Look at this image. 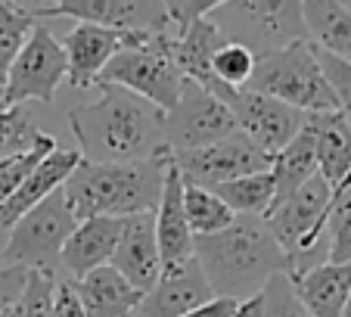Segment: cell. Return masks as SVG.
<instances>
[{"label":"cell","mask_w":351,"mask_h":317,"mask_svg":"<svg viewBox=\"0 0 351 317\" xmlns=\"http://www.w3.org/2000/svg\"><path fill=\"white\" fill-rule=\"evenodd\" d=\"M99 99L69 109V128L78 140L81 158L87 162H140L162 152L165 143V113L149 99L119 84L99 81Z\"/></svg>","instance_id":"1"},{"label":"cell","mask_w":351,"mask_h":317,"mask_svg":"<svg viewBox=\"0 0 351 317\" xmlns=\"http://www.w3.org/2000/svg\"><path fill=\"white\" fill-rule=\"evenodd\" d=\"M193 255L215 296L252 298L277 274H289V258L267 231L265 218L237 215L230 227L193 237Z\"/></svg>","instance_id":"2"},{"label":"cell","mask_w":351,"mask_h":317,"mask_svg":"<svg viewBox=\"0 0 351 317\" xmlns=\"http://www.w3.org/2000/svg\"><path fill=\"white\" fill-rule=\"evenodd\" d=\"M168 172V152L140 162H87L78 158L62 193L75 221L84 218H131L156 211Z\"/></svg>","instance_id":"3"},{"label":"cell","mask_w":351,"mask_h":317,"mask_svg":"<svg viewBox=\"0 0 351 317\" xmlns=\"http://www.w3.org/2000/svg\"><path fill=\"white\" fill-rule=\"evenodd\" d=\"M245 87L267 93L298 113H336L339 109L336 97L320 72L317 47L311 40H295L283 50L258 56Z\"/></svg>","instance_id":"4"},{"label":"cell","mask_w":351,"mask_h":317,"mask_svg":"<svg viewBox=\"0 0 351 317\" xmlns=\"http://www.w3.org/2000/svg\"><path fill=\"white\" fill-rule=\"evenodd\" d=\"M208 19L224 34V40L243 44L255 56L308 40L302 0H227Z\"/></svg>","instance_id":"5"},{"label":"cell","mask_w":351,"mask_h":317,"mask_svg":"<svg viewBox=\"0 0 351 317\" xmlns=\"http://www.w3.org/2000/svg\"><path fill=\"white\" fill-rule=\"evenodd\" d=\"M103 84H119L137 97L149 99L162 113L174 109L184 87L178 62L171 53V34H149L134 47H125L109 60V66L99 75ZM97 81V84H99Z\"/></svg>","instance_id":"6"},{"label":"cell","mask_w":351,"mask_h":317,"mask_svg":"<svg viewBox=\"0 0 351 317\" xmlns=\"http://www.w3.org/2000/svg\"><path fill=\"white\" fill-rule=\"evenodd\" d=\"M75 227L78 221H75L66 193L60 187L10 227V239L3 246V264H25L28 271L53 274L62 246L72 237Z\"/></svg>","instance_id":"7"},{"label":"cell","mask_w":351,"mask_h":317,"mask_svg":"<svg viewBox=\"0 0 351 317\" xmlns=\"http://www.w3.org/2000/svg\"><path fill=\"white\" fill-rule=\"evenodd\" d=\"M66 50L53 38V32L38 22L7 69V78H3L7 103H32V99L34 103H53L56 87L66 81Z\"/></svg>","instance_id":"8"},{"label":"cell","mask_w":351,"mask_h":317,"mask_svg":"<svg viewBox=\"0 0 351 317\" xmlns=\"http://www.w3.org/2000/svg\"><path fill=\"white\" fill-rule=\"evenodd\" d=\"M237 131L239 125L233 119L230 106L193 81H184L174 109L165 113V143L171 152L218 143Z\"/></svg>","instance_id":"9"},{"label":"cell","mask_w":351,"mask_h":317,"mask_svg":"<svg viewBox=\"0 0 351 317\" xmlns=\"http://www.w3.org/2000/svg\"><path fill=\"white\" fill-rule=\"evenodd\" d=\"M171 162L186 184L206 187V190H215L218 184L245 178V174L271 172V156L261 146H255L243 131L199 150L171 152Z\"/></svg>","instance_id":"10"},{"label":"cell","mask_w":351,"mask_h":317,"mask_svg":"<svg viewBox=\"0 0 351 317\" xmlns=\"http://www.w3.org/2000/svg\"><path fill=\"white\" fill-rule=\"evenodd\" d=\"M34 16L40 19H78L90 25L137 34H171L165 0H44Z\"/></svg>","instance_id":"11"},{"label":"cell","mask_w":351,"mask_h":317,"mask_svg":"<svg viewBox=\"0 0 351 317\" xmlns=\"http://www.w3.org/2000/svg\"><path fill=\"white\" fill-rule=\"evenodd\" d=\"M230 113L237 119L239 131L255 146H261L271 158L302 131V125L308 119V113H298L292 106L280 103V99L267 97V93L249 91V87L237 91V97L230 99Z\"/></svg>","instance_id":"12"},{"label":"cell","mask_w":351,"mask_h":317,"mask_svg":"<svg viewBox=\"0 0 351 317\" xmlns=\"http://www.w3.org/2000/svg\"><path fill=\"white\" fill-rule=\"evenodd\" d=\"M149 34H137V32H115V28H103V25H90V22H78L66 38L60 40L66 50V62H69V84L87 91L97 87L103 69L109 66L119 50L134 47L140 40H146Z\"/></svg>","instance_id":"13"},{"label":"cell","mask_w":351,"mask_h":317,"mask_svg":"<svg viewBox=\"0 0 351 317\" xmlns=\"http://www.w3.org/2000/svg\"><path fill=\"white\" fill-rule=\"evenodd\" d=\"M212 296V286L193 255L178 268H165L159 274L153 290H146L140 305L134 308V317H184Z\"/></svg>","instance_id":"14"},{"label":"cell","mask_w":351,"mask_h":317,"mask_svg":"<svg viewBox=\"0 0 351 317\" xmlns=\"http://www.w3.org/2000/svg\"><path fill=\"white\" fill-rule=\"evenodd\" d=\"M109 264H112L134 290H140V292L153 290V283L162 274L159 243H156V211H143V215L121 218L119 246H115Z\"/></svg>","instance_id":"15"},{"label":"cell","mask_w":351,"mask_h":317,"mask_svg":"<svg viewBox=\"0 0 351 317\" xmlns=\"http://www.w3.org/2000/svg\"><path fill=\"white\" fill-rule=\"evenodd\" d=\"M221 44H224V34L215 28L212 19H199L193 25H186L184 32L171 34V53H174V62H178L180 75L186 81H193V84L206 87L208 93H215L218 99H224L230 106L237 91L224 87L212 72V56Z\"/></svg>","instance_id":"16"},{"label":"cell","mask_w":351,"mask_h":317,"mask_svg":"<svg viewBox=\"0 0 351 317\" xmlns=\"http://www.w3.org/2000/svg\"><path fill=\"white\" fill-rule=\"evenodd\" d=\"M156 243H159L162 271L165 268H178L186 258H193V231L184 215V178L174 168L171 152H168L162 199H159V209H156Z\"/></svg>","instance_id":"17"},{"label":"cell","mask_w":351,"mask_h":317,"mask_svg":"<svg viewBox=\"0 0 351 317\" xmlns=\"http://www.w3.org/2000/svg\"><path fill=\"white\" fill-rule=\"evenodd\" d=\"M78 158H81L78 150H60V146H56L53 152H47L38 165L28 172V178L22 180L19 190L0 205V227H13L28 209H34V205L44 202L53 190H60L69 174L75 172Z\"/></svg>","instance_id":"18"},{"label":"cell","mask_w":351,"mask_h":317,"mask_svg":"<svg viewBox=\"0 0 351 317\" xmlns=\"http://www.w3.org/2000/svg\"><path fill=\"white\" fill-rule=\"evenodd\" d=\"M121 218H84L72 231V237L62 246L60 261L66 264V271L72 277H84V274L97 271L103 264L112 261V252L119 246Z\"/></svg>","instance_id":"19"},{"label":"cell","mask_w":351,"mask_h":317,"mask_svg":"<svg viewBox=\"0 0 351 317\" xmlns=\"http://www.w3.org/2000/svg\"><path fill=\"white\" fill-rule=\"evenodd\" d=\"M317 174L332 187V196L351 174V121L342 113H311Z\"/></svg>","instance_id":"20"},{"label":"cell","mask_w":351,"mask_h":317,"mask_svg":"<svg viewBox=\"0 0 351 317\" xmlns=\"http://www.w3.org/2000/svg\"><path fill=\"white\" fill-rule=\"evenodd\" d=\"M292 290L311 317H342V308L351 296V264L324 261L292 277Z\"/></svg>","instance_id":"21"},{"label":"cell","mask_w":351,"mask_h":317,"mask_svg":"<svg viewBox=\"0 0 351 317\" xmlns=\"http://www.w3.org/2000/svg\"><path fill=\"white\" fill-rule=\"evenodd\" d=\"M75 292L81 298L84 317H128L143 298V292L134 290L112 264H103L97 271L84 274L75 283Z\"/></svg>","instance_id":"22"},{"label":"cell","mask_w":351,"mask_h":317,"mask_svg":"<svg viewBox=\"0 0 351 317\" xmlns=\"http://www.w3.org/2000/svg\"><path fill=\"white\" fill-rule=\"evenodd\" d=\"M271 174H274V202L286 199L289 193H295L298 187L311 180L317 174V150H314V125H311V113H308L305 125L277 156L271 158Z\"/></svg>","instance_id":"23"},{"label":"cell","mask_w":351,"mask_h":317,"mask_svg":"<svg viewBox=\"0 0 351 317\" xmlns=\"http://www.w3.org/2000/svg\"><path fill=\"white\" fill-rule=\"evenodd\" d=\"M308 40L317 50L351 62V13L336 0H302Z\"/></svg>","instance_id":"24"},{"label":"cell","mask_w":351,"mask_h":317,"mask_svg":"<svg viewBox=\"0 0 351 317\" xmlns=\"http://www.w3.org/2000/svg\"><path fill=\"white\" fill-rule=\"evenodd\" d=\"M215 196L233 211V215H252V218H265L267 209L274 205V174L261 172V174H245V178L227 180V184L215 187Z\"/></svg>","instance_id":"25"},{"label":"cell","mask_w":351,"mask_h":317,"mask_svg":"<svg viewBox=\"0 0 351 317\" xmlns=\"http://www.w3.org/2000/svg\"><path fill=\"white\" fill-rule=\"evenodd\" d=\"M239 317H311L298 302L289 274L271 277L252 298L239 305Z\"/></svg>","instance_id":"26"},{"label":"cell","mask_w":351,"mask_h":317,"mask_svg":"<svg viewBox=\"0 0 351 317\" xmlns=\"http://www.w3.org/2000/svg\"><path fill=\"white\" fill-rule=\"evenodd\" d=\"M184 215H186V224H190L193 237L218 233V231H224V227H230L233 218H237L212 190L186 184V180H184Z\"/></svg>","instance_id":"27"},{"label":"cell","mask_w":351,"mask_h":317,"mask_svg":"<svg viewBox=\"0 0 351 317\" xmlns=\"http://www.w3.org/2000/svg\"><path fill=\"white\" fill-rule=\"evenodd\" d=\"M34 25H38L34 10L22 7L19 0H0V84H3L10 62L16 60V53L25 44Z\"/></svg>","instance_id":"28"},{"label":"cell","mask_w":351,"mask_h":317,"mask_svg":"<svg viewBox=\"0 0 351 317\" xmlns=\"http://www.w3.org/2000/svg\"><path fill=\"white\" fill-rule=\"evenodd\" d=\"M40 128L34 125V115L25 103H10L0 109V162L16 158L38 143Z\"/></svg>","instance_id":"29"},{"label":"cell","mask_w":351,"mask_h":317,"mask_svg":"<svg viewBox=\"0 0 351 317\" xmlns=\"http://www.w3.org/2000/svg\"><path fill=\"white\" fill-rule=\"evenodd\" d=\"M326 261L351 264V187L332 196L326 215Z\"/></svg>","instance_id":"30"},{"label":"cell","mask_w":351,"mask_h":317,"mask_svg":"<svg viewBox=\"0 0 351 317\" xmlns=\"http://www.w3.org/2000/svg\"><path fill=\"white\" fill-rule=\"evenodd\" d=\"M255 62H258V56L252 50H245L243 44H233V40H224L212 56V72L224 87L239 91V87L249 84V78L255 72Z\"/></svg>","instance_id":"31"},{"label":"cell","mask_w":351,"mask_h":317,"mask_svg":"<svg viewBox=\"0 0 351 317\" xmlns=\"http://www.w3.org/2000/svg\"><path fill=\"white\" fill-rule=\"evenodd\" d=\"M53 150H56V137H50L47 131H40L38 143H34L28 152H22V156H16V158H7V162H0V205L19 190L22 180L28 178V172L38 165L47 152H53Z\"/></svg>","instance_id":"32"},{"label":"cell","mask_w":351,"mask_h":317,"mask_svg":"<svg viewBox=\"0 0 351 317\" xmlns=\"http://www.w3.org/2000/svg\"><path fill=\"white\" fill-rule=\"evenodd\" d=\"M56 274L28 271V283L16 305V317H56Z\"/></svg>","instance_id":"33"},{"label":"cell","mask_w":351,"mask_h":317,"mask_svg":"<svg viewBox=\"0 0 351 317\" xmlns=\"http://www.w3.org/2000/svg\"><path fill=\"white\" fill-rule=\"evenodd\" d=\"M317 62H320V72H324L332 97L339 103V113L351 121V62L339 60V56L324 53V50H317Z\"/></svg>","instance_id":"34"},{"label":"cell","mask_w":351,"mask_h":317,"mask_svg":"<svg viewBox=\"0 0 351 317\" xmlns=\"http://www.w3.org/2000/svg\"><path fill=\"white\" fill-rule=\"evenodd\" d=\"M221 3H227V0H165L171 28H178V32H184L186 25H193L199 19H208Z\"/></svg>","instance_id":"35"},{"label":"cell","mask_w":351,"mask_h":317,"mask_svg":"<svg viewBox=\"0 0 351 317\" xmlns=\"http://www.w3.org/2000/svg\"><path fill=\"white\" fill-rule=\"evenodd\" d=\"M25 283H28L25 264H3L0 268V314H7V311H13L19 305Z\"/></svg>","instance_id":"36"},{"label":"cell","mask_w":351,"mask_h":317,"mask_svg":"<svg viewBox=\"0 0 351 317\" xmlns=\"http://www.w3.org/2000/svg\"><path fill=\"white\" fill-rule=\"evenodd\" d=\"M239 298H230V296H212L208 302H202L199 308H193L190 314L184 317H239Z\"/></svg>","instance_id":"37"},{"label":"cell","mask_w":351,"mask_h":317,"mask_svg":"<svg viewBox=\"0 0 351 317\" xmlns=\"http://www.w3.org/2000/svg\"><path fill=\"white\" fill-rule=\"evenodd\" d=\"M56 317H84V308H81V298H78V292H75V283H69V280L56 283Z\"/></svg>","instance_id":"38"},{"label":"cell","mask_w":351,"mask_h":317,"mask_svg":"<svg viewBox=\"0 0 351 317\" xmlns=\"http://www.w3.org/2000/svg\"><path fill=\"white\" fill-rule=\"evenodd\" d=\"M7 91H3V84H0V109H7Z\"/></svg>","instance_id":"39"},{"label":"cell","mask_w":351,"mask_h":317,"mask_svg":"<svg viewBox=\"0 0 351 317\" xmlns=\"http://www.w3.org/2000/svg\"><path fill=\"white\" fill-rule=\"evenodd\" d=\"M342 317H351V296H348V302H345V308H342Z\"/></svg>","instance_id":"40"},{"label":"cell","mask_w":351,"mask_h":317,"mask_svg":"<svg viewBox=\"0 0 351 317\" xmlns=\"http://www.w3.org/2000/svg\"><path fill=\"white\" fill-rule=\"evenodd\" d=\"M336 3H339V7H345V10L351 13V0H336Z\"/></svg>","instance_id":"41"},{"label":"cell","mask_w":351,"mask_h":317,"mask_svg":"<svg viewBox=\"0 0 351 317\" xmlns=\"http://www.w3.org/2000/svg\"><path fill=\"white\" fill-rule=\"evenodd\" d=\"M0 317H16V308H13V311H7V314H0Z\"/></svg>","instance_id":"42"},{"label":"cell","mask_w":351,"mask_h":317,"mask_svg":"<svg viewBox=\"0 0 351 317\" xmlns=\"http://www.w3.org/2000/svg\"><path fill=\"white\" fill-rule=\"evenodd\" d=\"M40 3H44V0H34V10H38V7H40Z\"/></svg>","instance_id":"43"},{"label":"cell","mask_w":351,"mask_h":317,"mask_svg":"<svg viewBox=\"0 0 351 317\" xmlns=\"http://www.w3.org/2000/svg\"><path fill=\"white\" fill-rule=\"evenodd\" d=\"M128 317H134V314H128Z\"/></svg>","instance_id":"44"}]
</instances>
